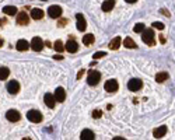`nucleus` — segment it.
Wrapping results in <instances>:
<instances>
[{
    "label": "nucleus",
    "instance_id": "f3484780",
    "mask_svg": "<svg viewBox=\"0 0 175 140\" xmlns=\"http://www.w3.org/2000/svg\"><path fill=\"white\" fill-rule=\"evenodd\" d=\"M114 7H115V0H105L102 3V11H105V13L111 11Z\"/></svg>",
    "mask_w": 175,
    "mask_h": 140
},
{
    "label": "nucleus",
    "instance_id": "39448f33",
    "mask_svg": "<svg viewBox=\"0 0 175 140\" xmlns=\"http://www.w3.org/2000/svg\"><path fill=\"white\" fill-rule=\"evenodd\" d=\"M143 87V81L140 79H132L128 83V88L130 90V91H139V90Z\"/></svg>",
    "mask_w": 175,
    "mask_h": 140
},
{
    "label": "nucleus",
    "instance_id": "9d476101",
    "mask_svg": "<svg viewBox=\"0 0 175 140\" xmlns=\"http://www.w3.org/2000/svg\"><path fill=\"white\" fill-rule=\"evenodd\" d=\"M7 91H9L10 94L16 95V94L20 91V84H18V81H16V80H11V81H9V84H7Z\"/></svg>",
    "mask_w": 175,
    "mask_h": 140
},
{
    "label": "nucleus",
    "instance_id": "393cba45",
    "mask_svg": "<svg viewBox=\"0 0 175 140\" xmlns=\"http://www.w3.org/2000/svg\"><path fill=\"white\" fill-rule=\"evenodd\" d=\"M10 76V70L7 67H0V80H6Z\"/></svg>",
    "mask_w": 175,
    "mask_h": 140
},
{
    "label": "nucleus",
    "instance_id": "f8f14e48",
    "mask_svg": "<svg viewBox=\"0 0 175 140\" xmlns=\"http://www.w3.org/2000/svg\"><path fill=\"white\" fill-rule=\"evenodd\" d=\"M65 49L67 52H70V53H76V52H77V49H78V43L76 41H73V39H70V41L66 42Z\"/></svg>",
    "mask_w": 175,
    "mask_h": 140
},
{
    "label": "nucleus",
    "instance_id": "b1692460",
    "mask_svg": "<svg viewBox=\"0 0 175 140\" xmlns=\"http://www.w3.org/2000/svg\"><path fill=\"white\" fill-rule=\"evenodd\" d=\"M94 39H95V38H94L92 34H87V35H84L83 37V43L88 46V45H91L92 42H94Z\"/></svg>",
    "mask_w": 175,
    "mask_h": 140
},
{
    "label": "nucleus",
    "instance_id": "c85d7f7f",
    "mask_svg": "<svg viewBox=\"0 0 175 140\" xmlns=\"http://www.w3.org/2000/svg\"><path fill=\"white\" fill-rule=\"evenodd\" d=\"M153 27L154 28H157V29H164V24L162 23H153Z\"/></svg>",
    "mask_w": 175,
    "mask_h": 140
},
{
    "label": "nucleus",
    "instance_id": "f03ea898",
    "mask_svg": "<svg viewBox=\"0 0 175 140\" xmlns=\"http://www.w3.org/2000/svg\"><path fill=\"white\" fill-rule=\"evenodd\" d=\"M100 80H101V73H100L98 70H90V71H88L87 83L90 84V85H97Z\"/></svg>",
    "mask_w": 175,
    "mask_h": 140
},
{
    "label": "nucleus",
    "instance_id": "412c9836",
    "mask_svg": "<svg viewBox=\"0 0 175 140\" xmlns=\"http://www.w3.org/2000/svg\"><path fill=\"white\" fill-rule=\"evenodd\" d=\"M123 45H125V48H129V49H134V48H137V45H136V42H134V41H133V39H132L130 37L125 38Z\"/></svg>",
    "mask_w": 175,
    "mask_h": 140
},
{
    "label": "nucleus",
    "instance_id": "20e7f679",
    "mask_svg": "<svg viewBox=\"0 0 175 140\" xmlns=\"http://www.w3.org/2000/svg\"><path fill=\"white\" fill-rule=\"evenodd\" d=\"M30 48H31L32 51H35V52L42 51V48H44V41H42V38L34 37L32 41H31V43H30Z\"/></svg>",
    "mask_w": 175,
    "mask_h": 140
},
{
    "label": "nucleus",
    "instance_id": "6e6552de",
    "mask_svg": "<svg viewBox=\"0 0 175 140\" xmlns=\"http://www.w3.org/2000/svg\"><path fill=\"white\" fill-rule=\"evenodd\" d=\"M48 14H49L51 18H59L60 15H62V9H60L59 6H51L48 9Z\"/></svg>",
    "mask_w": 175,
    "mask_h": 140
},
{
    "label": "nucleus",
    "instance_id": "7c9ffc66",
    "mask_svg": "<svg viewBox=\"0 0 175 140\" xmlns=\"http://www.w3.org/2000/svg\"><path fill=\"white\" fill-rule=\"evenodd\" d=\"M53 59H55V60H62V59H63V56H60V55H55V56H53Z\"/></svg>",
    "mask_w": 175,
    "mask_h": 140
},
{
    "label": "nucleus",
    "instance_id": "9b49d317",
    "mask_svg": "<svg viewBox=\"0 0 175 140\" xmlns=\"http://www.w3.org/2000/svg\"><path fill=\"white\" fill-rule=\"evenodd\" d=\"M17 24L18 25H27L28 21H30V17H28V14L25 11H21V13H17Z\"/></svg>",
    "mask_w": 175,
    "mask_h": 140
},
{
    "label": "nucleus",
    "instance_id": "473e14b6",
    "mask_svg": "<svg viewBox=\"0 0 175 140\" xmlns=\"http://www.w3.org/2000/svg\"><path fill=\"white\" fill-rule=\"evenodd\" d=\"M125 1H126V3H130V4H133V3H136L137 0H125Z\"/></svg>",
    "mask_w": 175,
    "mask_h": 140
},
{
    "label": "nucleus",
    "instance_id": "7ed1b4c3",
    "mask_svg": "<svg viewBox=\"0 0 175 140\" xmlns=\"http://www.w3.org/2000/svg\"><path fill=\"white\" fill-rule=\"evenodd\" d=\"M27 119L30 122H34V123H39V122H42V113L37 109H31L27 113Z\"/></svg>",
    "mask_w": 175,
    "mask_h": 140
},
{
    "label": "nucleus",
    "instance_id": "6ab92c4d",
    "mask_svg": "<svg viewBox=\"0 0 175 140\" xmlns=\"http://www.w3.org/2000/svg\"><path fill=\"white\" fill-rule=\"evenodd\" d=\"M44 11H42L41 9H32L31 10V18L34 20H41L42 17H44Z\"/></svg>",
    "mask_w": 175,
    "mask_h": 140
},
{
    "label": "nucleus",
    "instance_id": "ddd939ff",
    "mask_svg": "<svg viewBox=\"0 0 175 140\" xmlns=\"http://www.w3.org/2000/svg\"><path fill=\"white\" fill-rule=\"evenodd\" d=\"M53 95H55V98H56V101H58V102H63V101L66 99L65 88H63V87H58Z\"/></svg>",
    "mask_w": 175,
    "mask_h": 140
},
{
    "label": "nucleus",
    "instance_id": "bb28decb",
    "mask_svg": "<svg viewBox=\"0 0 175 140\" xmlns=\"http://www.w3.org/2000/svg\"><path fill=\"white\" fill-rule=\"evenodd\" d=\"M144 24H142V23H139V24H136V25H134V32H143V31H144Z\"/></svg>",
    "mask_w": 175,
    "mask_h": 140
},
{
    "label": "nucleus",
    "instance_id": "4be33fe9",
    "mask_svg": "<svg viewBox=\"0 0 175 140\" xmlns=\"http://www.w3.org/2000/svg\"><path fill=\"white\" fill-rule=\"evenodd\" d=\"M3 13L7 14V15H16L17 14V7H14V6H6V7H3Z\"/></svg>",
    "mask_w": 175,
    "mask_h": 140
},
{
    "label": "nucleus",
    "instance_id": "dca6fc26",
    "mask_svg": "<svg viewBox=\"0 0 175 140\" xmlns=\"http://www.w3.org/2000/svg\"><path fill=\"white\" fill-rule=\"evenodd\" d=\"M80 139L81 140H92L95 139V135H94V132L90 130V129H84L81 132V135H80Z\"/></svg>",
    "mask_w": 175,
    "mask_h": 140
},
{
    "label": "nucleus",
    "instance_id": "0eeeda50",
    "mask_svg": "<svg viewBox=\"0 0 175 140\" xmlns=\"http://www.w3.org/2000/svg\"><path fill=\"white\" fill-rule=\"evenodd\" d=\"M118 81L116 80H108L105 83V85H104V88H105V91H108V93H115V91H118Z\"/></svg>",
    "mask_w": 175,
    "mask_h": 140
},
{
    "label": "nucleus",
    "instance_id": "423d86ee",
    "mask_svg": "<svg viewBox=\"0 0 175 140\" xmlns=\"http://www.w3.org/2000/svg\"><path fill=\"white\" fill-rule=\"evenodd\" d=\"M6 118H7V121H10V122H18L20 119H21V115H20L18 111L10 109V111L6 112Z\"/></svg>",
    "mask_w": 175,
    "mask_h": 140
},
{
    "label": "nucleus",
    "instance_id": "2f4dec72",
    "mask_svg": "<svg viewBox=\"0 0 175 140\" xmlns=\"http://www.w3.org/2000/svg\"><path fill=\"white\" fill-rule=\"evenodd\" d=\"M161 13H164V15H167V17H170L171 15L170 11H167V10H164V9H161Z\"/></svg>",
    "mask_w": 175,
    "mask_h": 140
},
{
    "label": "nucleus",
    "instance_id": "1a4fd4ad",
    "mask_svg": "<svg viewBox=\"0 0 175 140\" xmlns=\"http://www.w3.org/2000/svg\"><path fill=\"white\" fill-rule=\"evenodd\" d=\"M76 20H77V29L78 31H86V28H87V23H86V20H84V15L81 13L76 14Z\"/></svg>",
    "mask_w": 175,
    "mask_h": 140
},
{
    "label": "nucleus",
    "instance_id": "f257e3e1",
    "mask_svg": "<svg viewBox=\"0 0 175 140\" xmlns=\"http://www.w3.org/2000/svg\"><path fill=\"white\" fill-rule=\"evenodd\" d=\"M142 39H143V42H144L146 45L153 46V45L156 43V38H154V32H153V29H146V28H144V31L142 32Z\"/></svg>",
    "mask_w": 175,
    "mask_h": 140
},
{
    "label": "nucleus",
    "instance_id": "a878e982",
    "mask_svg": "<svg viewBox=\"0 0 175 140\" xmlns=\"http://www.w3.org/2000/svg\"><path fill=\"white\" fill-rule=\"evenodd\" d=\"M53 49H55L56 52H63V49H65V46H63V42H62V41H56L55 43H53Z\"/></svg>",
    "mask_w": 175,
    "mask_h": 140
},
{
    "label": "nucleus",
    "instance_id": "72a5a7b5",
    "mask_svg": "<svg viewBox=\"0 0 175 140\" xmlns=\"http://www.w3.org/2000/svg\"><path fill=\"white\" fill-rule=\"evenodd\" d=\"M1 45H3V41H1V38H0V48H1Z\"/></svg>",
    "mask_w": 175,
    "mask_h": 140
},
{
    "label": "nucleus",
    "instance_id": "5701e85b",
    "mask_svg": "<svg viewBox=\"0 0 175 140\" xmlns=\"http://www.w3.org/2000/svg\"><path fill=\"white\" fill-rule=\"evenodd\" d=\"M167 79H168V73H167V71H160V73H157V76H156L157 83H164Z\"/></svg>",
    "mask_w": 175,
    "mask_h": 140
},
{
    "label": "nucleus",
    "instance_id": "c756f323",
    "mask_svg": "<svg viewBox=\"0 0 175 140\" xmlns=\"http://www.w3.org/2000/svg\"><path fill=\"white\" fill-rule=\"evenodd\" d=\"M101 115H102V113H101L100 111H94V112H92V116L95 118V119H97V118H100Z\"/></svg>",
    "mask_w": 175,
    "mask_h": 140
},
{
    "label": "nucleus",
    "instance_id": "cd10ccee",
    "mask_svg": "<svg viewBox=\"0 0 175 140\" xmlns=\"http://www.w3.org/2000/svg\"><path fill=\"white\" fill-rule=\"evenodd\" d=\"M105 55H106V52H97V53L92 55V59H100V57H104Z\"/></svg>",
    "mask_w": 175,
    "mask_h": 140
},
{
    "label": "nucleus",
    "instance_id": "4468645a",
    "mask_svg": "<svg viewBox=\"0 0 175 140\" xmlns=\"http://www.w3.org/2000/svg\"><path fill=\"white\" fill-rule=\"evenodd\" d=\"M167 130H168V129H167V126H158L157 129L153 130V136H154L156 139H161V137L165 136Z\"/></svg>",
    "mask_w": 175,
    "mask_h": 140
},
{
    "label": "nucleus",
    "instance_id": "a211bd4d",
    "mask_svg": "<svg viewBox=\"0 0 175 140\" xmlns=\"http://www.w3.org/2000/svg\"><path fill=\"white\" fill-rule=\"evenodd\" d=\"M17 49H18L20 52H24V51H28L30 49V43H28L25 39H20L18 42H17Z\"/></svg>",
    "mask_w": 175,
    "mask_h": 140
},
{
    "label": "nucleus",
    "instance_id": "2eb2a0df",
    "mask_svg": "<svg viewBox=\"0 0 175 140\" xmlns=\"http://www.w3.org/2000/svg\"><path fill=\"white\" fill-rule=\"evenodd\" d=\"M44 101H45V104L48 105L49 108H55V104H56V98L53 94L48 93L45 94V97H44Z\"/></svg>",
    "mask_w": 175,
    "mask_h": 140
},
{
    "label": "nucleus",
    "instance_id": "aec40b11",
    "mask_svg": "<svg viewBox=\"0 0 175 140\" xmlns=\"http://www.w3.org/2000/svg\"><path fill=\"white\" fill-rule=\"evenodd\" d=\"M120 42H122L120 37H115L114 39H112V41H111L109 48H111V49H114V51H116V49H119V46H120Z\"/></svg>",
    "mask_w": 175,
    "mask_h": 140
}]
</instances>
